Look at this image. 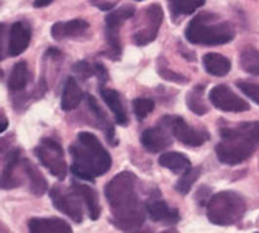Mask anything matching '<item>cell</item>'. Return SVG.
Here are the masks:
<instances>
[{
	"instance_id": "cell-26",
	"label": "cell",
	"mask_w": 259,
	"mask_h": 233,
	"mask_svg": "<svg viewBox=\"0 0 259 233\" xmlns=\"http://www.w3.org/2000/svg\"><path fill=\"white\" fill-rule=\"evenodd\" d=\"M241 67L249 74L259 76V51L254 46H246L240 54Z\"/></svg>"
},
{
	"instance_id": "cell-3",
	"label": "cell",
	"mask_w": 259,
	"mask_h": 233,
	"mask_svg": "<svg viewBox=\"0 0 259 233\" xmlns=\"http://www.w3.org/2000/svg\"><path fill=\"white\" fill-rule=\"evenodd\" d=\"M222 141L215 151L223 164H240L254 153L259 146V122H246L238 127H227L220 130Z\"/></svg>"
},
{
	"instance_id": "cell-9",
	"label": "cell",
	"mask_w": 259,
	"mask_h": 233,
	"mask_svg": "<svg viewBox=\"0 0 259 233\" xmlns=\"http://www.w3.org/2000/svg\"><path fill=\"white\" fill-rule=\"evenodd\" d=\"M50 196L53 205L56 207L59 212H63L64 215H67L72 222L80 223L82 222V199L77 196V192L72 187H61V186H54L50 189Z\"/></svg>"
},
{
	"instance_id": "cell-20",
	"label": "cell",
	"mask_w": 259,
	"mask_h": 233,
	"mask_svg": "<svg viewBox=\"0 0 259 233\" xmlns=\"http://www.w3.org/2000/svg\"><path fill=\"white\" fill-rule=\"evenodd\" d=\"M82 97H84L82 89L77 84V81L74 77H67L63 89V95H61V107H63V110L64 112L74 110L80 104Z\"/></svg>"
},
{
	"instance_id": "cell-22",
	"label": "cell",
	"mask_w": 259,
	"mask_h": 233,
	"mask_svg": "<svg viewBox=\"0 0 259 233\" xmlns=\"http://www.w3.org/2000/svg\"><path fill=\"white\" fill-rule=\"evenodd\" d=\"M85 97H87L89 108H91V112L94 113L95 122H97V125L107 133V138H108V141H110V145H117V140H115V128H113V123H110V120H108L107 113H105L104 110H102V107L99 105V102H97V99L94 97V95L87 94Z\"/></svg>"
},
{
	"instance_id": "cell-7",
	"label": "cell",
	"mask_w": 259,
	"mask_h": 233,
	"mask_svg": "<svg viewBox=\"0 0 259 233\" xmlns=\"http://www.w3.org/2000/svg\"><path fill=\"white\" fill-rule=\"evenodd\" d=\"M133 15H135V7L123 5V7H120L118 10L108 13L105 18V36H107V45H108L107 54L112 59H120L121 56V43H120L118 28Z\"/></svg>"
},
{
	"instance_id": "cell-37",
	"label": "cell",
	"mask_w": 259,
	"mask_h": 233,
	"mask_svg": "<svg viewBox=\"0 0 259 233\" xmlns=\"http://www.w3.org/2000/svg\"><path fill=\"white\" fill-rule=\"evenodd\" d=\"M7 128H9V119L4 112H0V133H4Z\"/></svg>"
},
{
	"instance_id": "cell-40",
	"label": "cell",
	"mask_w": 259,
	"mask_h": 233,
	"mask_svg": "<svg viewBox=\"0 0 259 233\" xmlns=\"http://www.w3.org/2000/svg\"><path fill=\"white\" fill-rule=\"evenodd\" d=\"M0 233H5V231H4V230H2V227H0Z\"/></svg>"
},
{
	"instance_id": "cell-10",
	"label": "cell",
	"mask_w": 259,
	"mask_h": 233,
	"mask_svg": "<svg viewBox=\"0 0 259 233\" xmlns=\"http://www.w3.org/2000/svg\"><path fill=\"white\" fill-rule=\"evenodd\" d=\"M210 102L217 107L220 108L223 112H246L249 110V104L244 99L238 97V95L231 91L228 86H215L212 91L208 94Z\"/></svg>"
},
{
	"instance_id": "cell-38",
	"label": "cell",
	"mask_w": 259,
	"mask_h": 233,
	"mask_svg": "<svg viewBox=\"0 0 259 233\" xmlns=\"http://www.w3.org/2000/svg\"><path fill=\"white\" fill-rule=\"evenodd\" d=\"M53 4V0H45V2H35V7H46V5H50Z\"/></svg>"
},
{
	"instance_id": "cell-8",
	"label": "cell",
	"mask_w": 259,
	"mask_h": 233,
	"mask_svg": "<svg viewBox=\"0 0 259 233\" xmlns=\"http://www.w3.org/2000/svg\"><path fill=\"white\" fill-rule=\"evenodd\" d=\"M159 125L166 127L172 136H176L177 140L187 146H200L205 141H208V132L203 130H195L192 127H189V123L177 115H166L159 120Z\"/></svg>"
},
{
	"instance_id": "cell-25",
	"label": "cell",
	"mask_w": 259,
	"mask_h": 233,
	"mask_svg": "<svg viewBox=\"0 0 259 233\" xmlns=\"http://www.w3.org/2000/svg\"><path fill=\"white\" fill-rule=\"evenodd\" d=\"M30 81V72H28V66H26L25 61H20L10 72V77H9V89L12 92H20L23 91L28 84Z\"/></svg>"
},
{
	"instance_id": "cell-31",
	"label": "cell",
	"mask_w": 259,
	"mask_h": 233,
	"mask_svg": "<svg viewBox=\"0 0 259 233\" xmlns=\"http://www.w3.org/2000/svg\"><path fill=\"white\" fill-rule=\"evenodd\" d=\"M236 86L238 89L246 95V97H249L253 102H256V104L259 105V84H256V82H251V81H236Z\"/></svg>"
},
{
	"instance_id": "cell-33",
	"label": "cell",
	"mask_w": 259,
	"mask_h": 233,
	"mask_svg": "<svg viewBox=\"0 0 259 233\" xmlns=\"http://www.w3.org/2000/svg\"><path fill=\"white\" fill-rule=\"evenodd\" d=\"M159 76L164 77L166 81H172V82H187L186 76H181V74H177V72L167 69V67H162V66H159Z\"/></svg>"
},
{
	"instance_id": "cell-1",
	"label": "cell",
	"mask_w": 259,
	"mask_h": 233,
	"mask_svg": "<svg viewBox=\"0 0 259 233\" xmlns=\"http://www.w3.org/2000/svg\"><path fill=\"white\" fill-rule=\"evenodd\" d=\"M105 197L115 227L133 233L146 220V204L138 196V179L133 173H120L105 186Z\"/></svg>"
},
{
	"instance_id": "cell-27",
	"label": "cell",
	"mask_w": 259,
	"mask_h": 233,
	"mask_svg": "<svg viewBox=\"0 0 259 233\" xmlns=\"http://www.w3.org/2000/svg\"><path fill=\"white\" fill-rule=\"evenodd\" d=\"M202 5H205L203 0H172L169 2V9H171L172 17L177 18L179 15H192Z\"/></svg>"
},
{
	"instance_id": "cell-13",
	"label": "cell",
	"mask_w": 259,
	"mask_h": 233,
	"mask_svg": "<svg viewBox=\"0 0 259 233\" xmlns=\"http://www.w3.org/2000/svg\"><path fill=\"white\" fill-rule=\"evenodd\" d=\"M141 145L149 153H159L172 145V135L162 125L146 128L141 133Z\"/></svg>"
},
{
	"instance_id": "cell-23",
	"label": "cell",
	"mask_w": 259,
	"mask_h": 233,
	"mask_svg": "<svg viewBox=\"0 0 259 233\" xmlns=\"http://www.w3.org/2000/svg\"><path fill=\"white\" fill-rule=\"evenodd\" d=\"M203 67L208 74L212 76L223 77L227 76L228 71L231 69V61L228 58H225L223 54L218 53H208L203 56Z\"/></svg>"
},
{
	"instance_id": "cell-2",
	"label": "cell",
	"mask_w": 259,
	"mask_h": 233,
	"mask_svg": "<svg viewBox=\"0 0 259 233\" xmlns=\"http://www.w3.org/2000/svg\"><path fill=\"white\" fill-rule=\"evenodd\" d=\"M69 153L72 156V174L82 181H94L112 168V156L92 133H79Z\"/></svg>"
},
{
	"instance_id": "cell-34",
	"label": "cell",
	"mask_w": 259,
	"mask_h": 233,
	"mask_svg": "<svg viewBox=\"0 0 259 233\" xmlns=\"http://www.w3.org/2000/svg\"><path fill=\"white\" fill-rule=\"evenodd\" d=\"M94 76H97L100 84H104L105 81H108V74L105 71V67L102 66L100 63H94Z\"/></svg>"
},
{
	"instance_id": "cell-29",
	"label": "cell",
	"mask_w": 259,
	"mask_h": 233,
	"mask_svg": "<svg viewBox=\"0 0 259 233\" xmlns=\"http://www.w3.org/2000/svg\"><path fill=\"white\" fill-rule=\"evenodd\" d=\"M202 174V168H190L187 173H184L181 177H179V181L176 182V190L179 194H189L190 192V189H192L194 186V182L199 179Z\"/></svg>"
},
{
	"instance_id": "cell-5",
	"label": "cell",
	"mask_w": 259,
	"mask_h": 233,
	"mask_svg": "<svg viewBox=\"0 0 259 233\" xmlns=\"http://www.w3.org/2000/svg\"><path fill=\"white\" fill-rule=\"evenodd\" d=\"M246 212V201L235 190H223L207 201V217L215 225H236Z\"/></svg>"
},
{
	"instance_id": "cell-12",
	"label": "cell",
	"mask_w": 259,
	"mask_h": 233,
	"mask_svg": "<svg viewBox=\"0 0 259 233\" xmlns=\"http://www.w3.org/2000/svg\"><path fill=\"white\" fill-rule=\"evenodd\" d=\"M145 17H146L148 25L145 26V28L138 30L133 35V41L138 46H146L148 43H151V41H154L156 36H158V31H159L161 23H162L161 5H158V4L149 5L145 12Z\"/></svg>"
},
{
	"instance_id": "cell-36",
	"label": "cell",
	"mask_w": 259,
	"mask_h": 233,
	"mask_svg": "<svg viewBox=\"0 0 259 233\" xmlns=\"http://www.w3.org/2000/svg\"><path fill=\"white\" fill-rule=\"evenodd\" d=\"M4 40H5V25L0 23V61L4 59Z\"/></svg>"
},
{
	"instance_id": "cell-4",
	"label": "cell",
	"mask_w": 259,
	"mask_h": 233,
	"mask_svg": "<svg viewBox=\"0 0 259 233\" xmlns=\"http://www.w3.org/2000/svg\"><path fill=\"white\" fill-rule=\"evenodd\" d=\"M186 38L192 45L217 46L235 38V26L230 22H220L213 13H199L189 22Z\"/></svg>"
},
{
	"instance_id": "cell-17",
	"label": "cell",
	"mask_w": 259,
	"mask_h": 233,
	"mask_svg": "<svg viewBox=\"0 0 259 233\" xmlns=\"http://www.w3.org/2000/svg\"><path fill=\"white\" fill-rule=\"evenodd\" d=\"M100 95L105 104L108 105V108L112 110V113L115 116V122L123 127L128 125V113L125 110L123 102H121V95L117 91H113V89H108L104 86H100Z\"/></svg>"
},
{
	"instance_id": "cell-15",
	"label": "cell",
	"mask_w": 259,
	"mask_h": 233,
	"mask_svg": "<svg viewBox=\"0 0 259 233\" xmlns=\"http://www.w3.org/2000/svg\"><path fill=\"white\" fill-rule=\"evenodd\" d=\"M31 30L30 25L25 22H17L12 25L9 36V54L10 56H20L30 45Z\"/></svg>"
},
{
	"instance_id": "cell-11",
	"label": "cell",
	"mask_w": 259,
	"mask_h": 233,
	"mask_svg": "<svg viewBox=\"0 0 259 233\" xmlns=\"http://www.w3.org/2000/svg\"><path fill=\"white\" fill-rule=\"evenodd\" d=\"M26 179L25 176V169H23V158L22 151L17 149H12L9 158H7L5 168L0 174V187L2 189H15L20 187Z\"/></svg>"
},
{
	"instance_id": "cell-35",
	"label": "cell",
	"mask_w": 259,
	"mask_h": 233,
	"mask_svg": "<svg viewBox=\"0 0 259 233\" xmlns=\"http://www.w3.org/2000/svg\"><path fill=\"white\" fill-rule=\"evenodd\" d=\"M91 4L99 7L100 10H112V9H115V5H117V2H99V0H92Z\"/></svg>"
},
{
	"instance_id": "cell-28",
	"label": "cell",
	"mask_w": 259,
	"mask_h": 233,
	"mask_svg": "<svg viewBox=\"0 0 259 233\" xmlns=\"http://www.w3.org/2000/svg\"><path fill=\"white\" fill-rule=\"evenodd\" d=\"M203 89H205V86L199 84V86H195L187 95V107L195 115H205L208 112V107L205 105V102H203V99H202Z\"/></svg>"
},
{
	"instance_id": "cell-39",
	"label": "cell",
	"mask_w": 259,
	"mask_h": 233,
	"mask_svg": "<svg viewBox=\"0 0 259 233\" xmlns=\"http://www.w3.org/2000/svg\"><path fill=\"white\" fill-rule=\"evenodd\" d=\"M161 233H177V230H176V228H169V230H166V231H161Z\"/></svg>"
},
{
	"instance_id": "cell-30",
	"label": "cell",
	"mask_w": 259,
	"mask_h": 233,
	"mask_svg": "<svg viewBox=\"0 0 259 233\" xmlns=\"http://www.w3.org/2000/svg\"><path fill=\"white\" fill-rule=\"evenodd\" d=\"M154 110V100L148 97H138L133 100V112L136 115V119L143 120Z\"/></svg>"
},
{
	"instance_id": "cell-16",
	"label": "cell",
	"mask_w": 259,
	"mask_h": 233,
	"mask_svg": "<svg viewBox=\"0 0 259 233\" xmlns=\"http://www.w3.org/2000/svg\"><path fill=\"white\" fill-rule=\"evenodd\" d=\"M30 233H72L71 225L63 218L35 217L28 220Z\"/></svg>"
},
{
	"instance_id": "cell-19",
	"label": "cell",
	"mask_w": 259,
	"mask_h": 233,
	"mask_svg": "<svg viewBox=\"0 0 259 233\" xmlns=\"http://www.w3.org/2000/svg\"><path fill=\"white\" fill-rule=\"evenodd\" d=\"M23 169H25L26 181H28L30 192L33 196H43V194L48 192V190H50L48 181L43 177V174L39 173L35 164H33L31 161H28V160H25V158H23Z\"/></svg>"
},
{
	"instance_id": "cell-18",
	"label": "cell",
	"mask_w": 259,
	"mask_h": 233,
	"mask_svg": "<svg viewBox=\"0 0 259 233\" xmlns=\"http://www.w3.org/2000/svg\"><path fill=\"white\" fill-rule=\"evenodd\" d=\"M89 30V23L82 18L69 20V22H59L54 23L51 28V36L54 40H64V38H74L80 36Z\"/></svg>"
},
{
	"instance_id": "cell-32",
	"label": "cell",
	"mask_w": 259,
	"mask_h": 233,
	"mask_svg": "<svg viewBox=\"0 0 259 233\" xmlns=\"http://www.w3.org/2000/svg\"><path fill=\"white\" fill-rule=\"evenodd\" d=\"M74 71L80 74L82 79H87V77L94 76V64H91L89 61H79V63L74 64Z\"/></svg>"
},
{
	"instance_id": "cell-6",
	"label": "cell",
	"mask_w": 259,
	"mask_h": 233,
	"mask_svg": "<svg viewBox=\"0 0 259 233\" xmlns=\"http://www.w3.org/2000/svg\"><path fill=\"white\" fill-rule=\"evenodd\" d=\"M35 154L39 163L58 179H64L67 176V163L64 160V149L56 140L41 138L39 145L35 148Z\"/></svg>"
},
{
	"instance_id": "cell-14",
	"label": "cell",
	"mask_w": 259,
	"mask_h": 233,
	"mask_svg": "<svg viewBox=\"0 0 259 233\" xmlns=\"http://www.w3.org/2000/svg\"><path fill=\"white\" fill-rule=\"evenodd\" d=\"M146 214L149 215V218L154 222H162L167 225H174L179 222V210L177 209H171L169 205L161 201V199H149L146 202Z\"/></svg>"
},
{
	"instance_id": "cell-21",
	"label": "cell",
	"mask_w": 259,
	"mask_h": 233,
	"mask_svg": "<svg viewBox=\"0 0 259 233\" xmlns=\"http://www.w3.org/2000/svg\"><path fill=\"white\" fill-rule=\"evenodd\" d=\"M74 190L77 192V196L82 199V202L85 204V207L89 210V217L92 218V220H97L100 217V204H99V197H97V192L92 189L85 186V184H80V182H72L71 186Z\"/></svg>"
},
{
	"instance_id": "cell-24",
	"label": "cell",
	"mask_w": 259,
	"mask_h": 233,
	"mask_svg": "<svg viewBox=\"0 0 259 233\" xmlns=\"http://www.w3.org/2000/svg\"><path fill=\"white\" fill-rule=\"evenodd\" d=\"M159 164H161L162 168L171 169L172 173H177V174L187 173V171L192 168V164H190V160H189L186 154L176 153V151H167L164 154H161Z\"/></svg>"
}]
</instances>
